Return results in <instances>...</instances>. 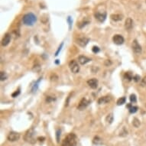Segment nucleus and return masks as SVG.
I'll use <instances>...</instances> for the list:
<instances>
[{"mask_svg":"<svg viewBox=\"0 0 146 146\" xmlns=\"http://www.w3.org/2000/svg\"><path fill=\"white\" fill-rule=\"evenodd\" d=\"M77 143V137L74 133H70L63 139L61 146H76Z\"/></svg>","mask_w":146,"mask_h":146,"instance_id":"nucleus-1","label":"nucleus"},{"mask_svg":"<svg viewBox=\"0 0 146 146\" xmlns=\"http://www.w3.org/2000/svg\"><path fill=\"white\" fill-rule=\"evenodd\" d=\"M35 135V131L33 128H31L25 132V134L24 135V139L25 141H27L30 144H35L37 141Z\"/></svg>","mask_w":146,"mask_h":146,"instance_id":"nucleus-2","label":"nucleus"},{"mask_svg":"<svg viewBox=\"0 0 146 146\" xmlns=\"http://www.w3.org/2000/svg\"><path fill=\"white\" fill-rule=\"evenodd\" d=\"M36 21H37V18L33 13H28L25 15L23 17V23L28 26L33 25L36 22Z\"/></svg>","mask_w":146,"mask_h":146,"instance_id":"nucleus-3","label":"nucleus"},{"mask_svg":"<svg viewBox=\"0 0 146 146\" xmlns=\"http://www.w3.org/2000/svg\"><path fill=\"white\" fill-rule=\"evenodd\" d=\"M69 67H70V70L72 71V73H74V74H77V73H78L80 70V67L75 60H72L69 63Z\"/></svg>","mask_w":146,"mask_h":146,"instance_id":"nucleus-4","label":"nucleus"},{"mask_svg":"<svg viewBox=\"0 0 146 146\" xmlns=\"http://www.w3.org/2000/svg\"><path fill=\"white\" fill-rule=\"evenodd\" d=\"M132 48L133 50V51L137 54H140L141 53V45L138 43V41L136 40H134L132 44Z\"/></svg>","mask_w":146,"mask_h":146,"instance_id":"nucleus-5","label":"nucleus"},{"mask_svg":"<svg viewBox=\"0 0 146 146\" xmlns=\"http://www.w3.org/2000/svg\"><path fill=\"white\" fill-rule=\"evenodd\" d=\"M7 138L10 141H16L20 138V135L19 133L15 132H11L9 134Z\"/></svg>","mask_w":146,"mask_h":146,"instance_id":"nucleus-6","label":"nucleus"},{"mask_svg":"<svg viewBox=\"0 0 146 146\" xmlns=\"http://www.w3.org/2000/svg\"><path fill=\"white\" fill-rule=\"evenodd\" d=\"M90 101L89 100H87L86 98H84V99H82L81 100V101L80 102V103H79V105H78V106H77V109H79V110H84L85 108H87V106L90 104Z\"/></svg>","mask_w":146,"mask_h":146,"instance_id":"nucleus-7","label":"nucleus"},{"mask_svg":"<svg viewBox=\"0 0 146 146\" xmlns=\"http://www.w3.org/2000/svg\"><path fill=\"white\" fill-rule=\"evenodd\" d=\"M112 41L116 44L120 45L124 42V38L121 35H115L112 38Z\"/></svg>","mask_w":146,"mask_h":146,"instance_id":"nucleus-8","label":"nucleus"},{"mask_svg":"<svg viewBox=\"0 0 146 146\" xmlns=\"http://www.w3.org/2000/svg\"><path fill=\"white\" fill-rule=\"evenodd\" d=\"M90 41V39L88 38H85V37H83V38H79L77 39V44H79L80 47H85L87 46V44L89 43Z\"/></svg>","mask_w":146,"mask_h":146,"instance_id":"nucleus-9","label":"nucleus"},{"mask_svg":"<svg viewBox=\"0 0 146 146\" xmlns=\"http://www.w3.org/2000/svg\"><path fill=\"white\" fill-rule=\"evenodd\" d=\"M95 18L100 22H103L106 19V12H97L95 13Z\"/></svg>","mask_w":146,"mask_h":146,"instance_id":"nucleus-10","label":"nucleus"},{"mask_svg":"<svg viewBox=\"0 0 146 146\" xmlns=\"http://www.w3.org/2000/svg\"><path fill=\"white\" fill-rule=\"evenodd\" d=\"M87 84L92 88V89H96L98 87V80L96 78L90 79L87 81Z\"/></svg>","mask_w":146,"mask_h":146,"instance_id":"nucleus-11","label":"nucleus"},{"mask_svg":"<svg viewBox=\"0 0 146 146\" xmlns=\"http://www.w3.org/2000/svg\"><path fill=\"white\" fill-rule=\"evenodd\" d=\"M10 41H11V35L9 33L6 34L4 38H3V41H2V45L4 46V47L7 46L9 44Z\"/></svg>","mask_w":146,"mask_h":146,"instance_id":"nucleus-12","label":"nucleus"},{"mask_svg":"<svg viewBox=\"0 0 146 146\" xmlns=\"http://www.w3.org/2000/svg\"><path fill=\"white\" fill-rule=\"evenodd\" d=\"M132 27H133V21L132 19L128 18L125 22V28H126V30H131Z\"/></svg>","mask_w":146,"mask_h":146,"instance_id":"nucleus-13","label":"nucleus"},{"mask_svg":"<svg viewBox=\"0 0 146 146\" xmlns=\"http://www.w3.org/2000/svg\"><path fill=\"white\" fill-rule=\"evenodd\" d=\"M91 60L90 59V58H88L87 57H86V56H80L79 57H78V61H79V63H80V64H82V65H84V64H86V63H87L88 62H90Z\"/></svg>","mask_w":146,"mask_h":146,"instance_id":"nucleus-14","label":"nucleus"},{"mask_svg":"<svg viewBox=\"0 0 146 146\" xmlns=\"http://www.w3.org/2000/svg\"><path fill=\"white\" fill-rule=\"evenodd\" d=\"M111 101V97L110 96H103V97H100L99 100H98V103L99 104H104V103H107Z\"/></svg>","mask_w":146,"mask_h":146,"instance_id":"nucleus-15","label":"nucleus"},{"mask_svg":"<svg viewBox=\"0 0 146 146\" xmlns=\"http://www.w3.org/2000/svg\"><path fill=\"white\" fill-rule=\"evenodd\" d=\"M111 19L115 21V22H118V21H121L123 19V15L121 14H112L110 16Z\"/></svg>","mask_w":146,"mask_h":146,"instance_id":"nucleus-16","label":"nucleus"},{"mask_svg":"<svg viewBox=\"0 0 146 146\" xmlns=\"http://www.w3.org/2000/svg\"><path fill=\"white\" fill-rule=\"evenodd\" d=\"M128 109V111L130 113H135L138 111V107L137 106H133L131 103L128 104L127 106H126Z\"/></svg>","mask_w":146,"mask_h":146,"instance_id":"nucleus-17","label":"nucleus"},{"mask_svg":"<svg viewBox=\"0 0 146 146\" xmlns=\"http://www.w3.org/2000/svg\"><path fill=\"white\" fill-rule=\"evenodd\" d=\"M124 77L128 81H131L133 79V76H132V74L131 72H126L125 74V75H124Z\"/></svg>","mask_w":146,"mask_h":146,"instance_id":"nucleus-18","label":"nucleus"},{"mask_svg":"<svg viewBox=\"0 0 146 146\" xmlns=\"http://www.w3.org/2000/svg\"><path fill=\"white\" fill-rule=\"evenodd\" d=\"M93 142L94 144H96V145H99V144H101L102 143V139L99 137V136H95L93 140Z\"/></svg>","mask_w":146,"mask_h":146,"instance_id":"nucleus-19","label":"nucleus"},{"mask_svg":"<svg viewBox=\"0 0 146 146\" xmlns=\"http://www.w3.org/2000/svg\"><path fill=\"white\" fill-rule=\"evenodd\" d=\"M113 119H114V116H113V114H112V113L109 114V115L106 116V122H107L109 124H111V123L113 122Z\"/></svg>","mask_w":146,"mask_h":146,"instance_id":"nucleus-20","label":"nucleus"},{"mask_svg":"<svg viewBox=\"0 0 146 146\" xmlns=\"http://www.w3.org/2000/svg\"><path fill=\"white\" fill-rule=\"evenodd\" d=\"M125 101H126V99H125V97H121V98H119V99L117 100V105H118V106L123 105L124 103H125Z\"/></svg>","mask_w":146,"mask_h":146,"instance_id":"nucleus-21","label":"nucleus"},{"mask_svg":"<svg viewBox=\"0 0 146 146\" xmlns=\"http://www.w3.org/2000/svg\"><path fill=\"white\" fill-rule=\"evenodd\" d=\"M140 121L137 119V118H135L134 119H133V121H132V125L135 127V128H138V127H139V125H140Z\"/></svg>","mask_w":146,"mask_h":146,"instance_id":"nucleus-22","label":"nucleus"},{"mask_svg":"<svg viewBox=\"0 0 146 146\" xmlns=\"http://www.w3.org/2000/svg\"><path fill=\"white\" fill-rule=\"evenodd\" d=\"M0 78H1V80H2V81L6 80V79H7V74H6L5 72L2 71L1 73H0Z\"/></svg>","mask_w":146,"mask_h":146,"instance_id":"nucleus-23","label":"nucleus"},{"mask_svg":"<svg viewBox=\"0 0 146 146\" xmlns=\"http://www.w3.org/2000/svg\"><path fill=\"white\" fill-rule=\"evenodd\" d=\"M119 135L122 136V137H125V136L128 135V132H127V130L125 129V128H122V130L120 132Z\"/></svg>","mask_w":146,"mask_h":146,"instance_id":"nucleus-24","label":"nucleus"},{"mask_svg":"<svg viewBox=\"0 0 146 146\" xmlns=\"http://www.w3.org/2000/svg\"><path fill=\"white\" fill-rule=\"evenodd\" d=\"M60 130L57 129L56 131V138H57V143L60 142Z\"/></svg>","mask_w":146,"mask_h":146,"instance_id":"nucleus-25","label":"nucleus"},{"mask_svg":"<svg viewBox=\"0 0 146 146\" xmlns=\"http://www.w3.org/2000/svg\"><path fill=\"white\" fill-rule=\"evenodd\" d=\"M129 99H130V101H131L132 103H136V102H137L136 96H135V94H132V95L130 96Z\"/></svg>","mask_w":146,"mask_h":146,"instance_id":"nucleus-26","label":"nucleus"},{"mask_svg":"<svg viewBox=\"0 0 146 146\" xmlns=\"http://www.w3.org/2000/svg\"><path fill=\"white\" fill-rule=\"evenodd\" d=\"M41 80V78H40V79H39V80L36 82V84H35V86H34V87H33V88H32V92H35V91H36V90H37L38 87V83L40 82V80Z\"/></svg>","mask_w":146,"mask_h":146,"instance_id":"nucleus-27","label":"nucleus"},{"mask_svg":"<svg viewBox=\"0 0 146 146\" xmlns=\"http://www.w3.org/2000/svg\"><path fill=\"white\" fill-rule=\"evenodd\" d=\"M63 43H61V44L60 45V47H58L57 51H56V53H55V56H57V55L59 54L60 51H61V49H62V47H63Z\"/></svg>","mask_w":146,"mask_h":146,"instance_id":"nucleus-28","label":"nucleus"},{"mask_svg":"<svg viewBox=\"0 0 146 146\" xmlns=\"http://www.w3.org/2000/svg\"><path fill=\"white\" fill-rule=\"evenodd\" d=\"M92 51H93V53L96 54V53H98V52L100 51V48H99V47H97V46H94V47H93Z\"/></svg>","mask_w":146,"mask_h":146,"instance_id":"nucleus-29","label":"nucleus"},{"mask_svg":"<svg viewBox=\"0 0 146 146\" xmlns=\"http://www.w3.org/2000/svg\"><path fill=\"white\" fill-rule=\"evenodd\" d=\"M20 94V89H18V90H16L15 93H12V97H16L17 96H19Z\"/></svg>","mask_w":146,"mask_h":146,"instance_id":"nucleus-30","label":"nucleus"},{"mask_svg":"<svg viewBox=\"0 0 146 146\" xmlns=\"http://www.w3.org/2000/svg\"><path fill=\"white\" fill-rule=\"evenodd\" d=\"M54 100H55V98H52L51 96H47V98H46L47 103H51V101H54Z\"/></svg>","mask_w":146,"mask_h":146,"instance_id":"nucleus-31","label":"nucleus"},{"mask_svg":"<svg viewBox=\"0 0 146 146\" xmlns=\"http://www.w3.org/2000/svg\"><path fill=\"white\" fill-rule=\"evenodd\" d=\"M141 85L142 87H145V86H146V77H144L141 80Z\"/></svg>","mask_w":146,"mask_h":146,"instance_id":"nucleus-32","label":"nucleus"},{"mask_svg":"<svg viewBox=\"0 0 146 146\" xmlns=\"http://www.w3.org/2000/svg\"><path fill=\"white\" fill-rule=\"evenodd\" d=\"M133 80H134L135 82H138V81L140 80V76H138V75H135V76L133 77Z\"/></svg>","mask_w":146,"mask_h":146,"instance_id":"nucleus-33","label":"nucleus"},{"mask_svg":"<svg viewBox=\"0 0 146 146\" xmlns=\"http://www.w3.org/2000/svg\"><path fill=\"white\" fill-rule=\"evenodd\" d=\"M67 22H69L70 29V28H71V24H72V20H71V18H70V17H68V19H67Z\"/></svg>","mask_w":146,"mask_h":146,"instance_id":"nucleus-34","label":"nucleus"},{"mask_svg":"<svg viewBox=\"0 0 146 146\" xmlns=\"http://www.w3.org/2000/svg\"><path fill=\"white\" fill-rule=\"evenodd\" d=\"M44 139H45L44 137H38V138H37V140H38L39 141H44Z\"/></svg>","mask_w":146,"mask_h":146,"instance_id":"nucleus-35","label":"nucleus"},{"mask_svg":"<svg viewBox=\"0 0 146 146\" xmlns=\"http://www.w3.org/2000/svg\"><path fill=\"white\" fill-rule=\"evenodd\" d=\"M105 64H106V66H109V65H110V64H112V63H111V61H110L109 60H107L105 62Z\"/></svg>","mask_w":146,"mask_h":146,"instance_id":"nucleus-36","label":"nucleus"},{"mask_svg":"<svg viewBox=\"0 0 146 146\" xmlns=\"http://www.w3.org/2000/svg\"><path fill=\"white\" fill-rule=\"evenodd\" d=\"M56 63H59V60H57V61H56Z\"/></svg>","mask_w":146,"mask_h":146,"instance_id":"nucleus-37","label":"nucleus"}]
</instances>
